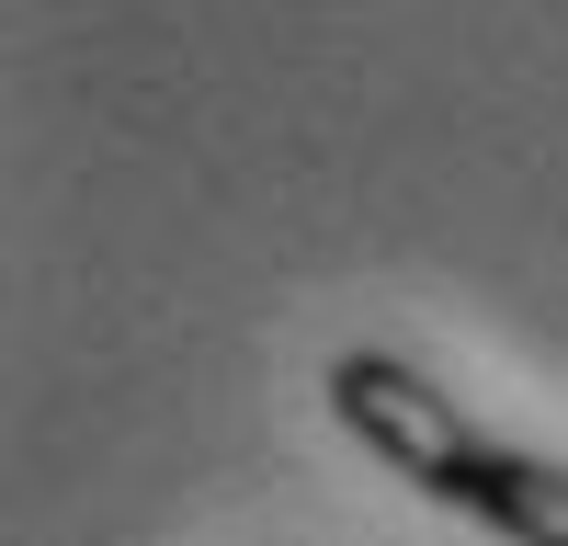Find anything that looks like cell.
<instances>
[{
    "label": "cell",
    "mask_w": 568,
    "mask_h": 546,
    "mask_svg": "<svg viewBox=\"0 0 568 546\" xmlns=\"http://www.w3.org/2000/svg\"><path fill=\"white\" fill-rule=\"evenodd\" d=\"M318 387H329V410H342V433L364 455H387L420 501H444V513L489 524L511 546H568V467H557V455L500 444V433H478L420 364H398V353L364 342V353H329Z\"/></svg>",
    "instance_id": "cell-1"
}]
</instances>
